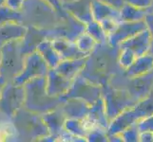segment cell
Wrapping results in <instances>:
<instances>
[{"label":"cell","instance_id":"cell-1","mask_svg":"<svg viewBox=\"0 0 153 142\" xmlns=\"http://www.w3.org/2000/svg\"><path fill=\"white\" fill-rule=\"evenodd\" d=\"M46 76L30 79L24 85V108L36 114H45L57 109L62 104L61 97H51L47 93Z\"/></svg>","mask_w":153,"mask_h":142},{"label":"cell","instance_id":"cell-2","mask_svg":"<svg viewBox=\"0 0 153 142\" xmlns=\"http://www.w3.org/2000/svg\"><path fill=\"white\" fill-rule=\"evenodd\" d=\"M20 12L23 17L22 24L26 27L33 26L49 29L54 28L61 21V16L54 8L44 0H24Z\"/></svg>","mask_w":153,"mask_h":142},{"label":"cell","instance_id":"cell-3","mask_svg":"<svg viewBox=\"0 0 153 142\" xmlns=\"http://www.w3.org/2000/svg\"><path fill=\"white\" fill-rule=\"evenodd\" d=\"M22 39L10 40L0 46V75L7 82L12 81L23 70L25 57L21 52Z\"/></svg>","mask_w":153,"mask_h":142},{"label":"cell","instance_id":"cell-4","mask_svg":"<svg viewBox=\"0 0 153 142\" xmlns=\"http://www.w3.org/2000/svg\"><path fill=\"white\" fill-rule=\"evenodd\" d=\"M33 113L22 107L14 116V125L18 133H23L30 139L46 138L50 135L48 127L42 119V116Z\"/></svg>","mask_w":153,"mask_h":142},{"label":"cell","instance_id":"cell-5","mask_svg":"<svg viewBox=\"0 0 153 142\" xmlns=\"http://www.w3.org/2000/svg\"><path fill=\"white\" fill-rule=\"evenodd\" d=\"M24 85H16L12 81L6 82L0 92V111L9 118H13L24 106Z\"/></svg>","mask_w":153,"mask_h":142},{"label":"cell","instance_id":"cell-6","mask_svg":"<svg viewBox=\"0 0 153 142\" xmlns=\"http://www.w3.org/2000/svg\"><path fill=\"white\" fill-rule=\"evenodd\" d=\"M102 96V88L96 83L88 81L87 78L78 74L68 90V92L61 99H79L82 101H85L88 104H93L97 99Z\"/></svg>","mask_w":153,"mask_h":142},{"label":"cell","instance_id":"cell-7","mask_svg":"<svg viewBox=\"0 0 153 142\" xmlns=\"http://www.w3.org/2000/svg\"><path fill=\"white\" fill-rule=\"evenodd\" d=\"M102 97L105 103V113L109 121L125 110L132 108L137 102L126 90L108 88Z\"/></svg>","mask_w":153,"mask_h":142},{"label":"cell","instance_id":"cell-8","mask_svg":"<svg viewBox=\"0 0 153 142\" xmlns=\"http://www.w3.org/2000/svg\"><path fill=\"white\" fill-rule=\"evenodd\" d=\"M50 66L43 59L40 53L35 50L25 57L23 70L14 77L12 82L16 85H24L30 79L47 76Z\"/></svg>","mask_w":153,"mask_h":142},{"label":"cell","instance_id":"cell-9","mask_svg":"<svg viewBox=\"0 0 153 142\" xmlns=\"http://www.w3.org/2000/svg\"><path fill=\"white\" fill-rule=\"evenodd\" d=\"M146 29V25L144 20L137 21V22L120 21L117 29L108 36V44L111 47H118L124 41L133 37L134 35Z\"/></svg>","mask_w":153,"mask_h":142},{"label":"cell","instance_id":"cell-10","mask_svg":"<svg viewBox=\"0 0 153 142\" xmlns=\"http://www.w3.org/2000/svg\"><path fill=\"white\" fill-rule=\"evenodd\" d=\"M128 93L136 102L143 99L153 90V71L145 75L129 79Z\"/></svg>","mask_w":153,"mask_h":142},{"label":"cell","instance_id":"cell-11","mask_svg":"<svg viewBox=\"0 0 153 142\" xmlns=\"http://www.w3.org/2000/svg\"><path fill=\"white\" fill-rule=\"evenodd\" d=\"M47 78V93L51 97H63L70 89L72 80L60 75L54 68H50Z\"/></svg>","mask_w":153,"mask_h":142},{"label":"cell","instance_id":"cell-12","mask_svg":"<svg viewBox=\"0 0 153 142\" xmlns=\"http://www.w3.org/2000/svg\"><path fill=\"white\" fill-rule=\"evenodd\" d=\"M45 39H47V29L28 26L27 31L21 42V52L23 56L26 57L35 51L38 45Z\"/></svg>","mask_w":153,"mask_h":142},{"label":"cell","instance_id":"cell-13","mask_svg":"<svg viewBox=\"0 0 153 142\" xmlns=\"http://www.w3.org/2000/svg\"><path fill=\"white\" fill-rule=\"evenodd\" d=\"M151 40L152 38L150 36L149 31L146 29L144 30H142L141 32L134 35L133 37L124 41L123 43H121L119 45L118 47H119V49H129L134 52L137 57H138L149 52Z\"/></svg>","mask_w":153,"mask_h":142},{"label":"cell","instance_id":"cell-14","mask_svg":"<svg viewBox=\"0 0 153 142\" xmlns=\"http://www.w3.org/2000/svg\"><path fill=\"white\" fill-rule=\"evenodd\" d=\"M63 8L73 17L85 24H88L93 20L91 0H74L71 2H63Z\"/></svg>","mask_w":153,"mask_h":142},{"label":"cell","instance_id":"cell-15","mask_svg":"<svg viewBox=\"0 0 153 142\" xmlns=\"http://www.w3.org/2000/svg\"><path fill=\"white\" fill-rule=\"evenodd\" d=\"M138 121V118L135 111L132 108L126 109L122 112L117 117H115L112 120H110L107 129L108 135H119L126 130L130 125H132Z\"/></svg>","mask_w":153,"mask_h":142},{"label":"cell","instance_id":"cell-16","mask_svg":"<svg viewBox=\"0 0 153 142\" xmlns=\"http://www.w3.org/2000/svg\"><path fill=\"white\" fill-rule=\"evenodd\" d=\"M52 46L57 53L60 55L61 60H72V59H80V58L88 57L91 54L85 53L78 49L74 42L68 41L62 38L52 39Z\"/></svg>","mask_w":153,"mask_h":142},{"label":"cell","instance_id":"cell-17","mask_svg":"<svg viewBox=\"0 0 153 142\" xmlns=\"http://www.w3.org/2000/svg\"><path fill=\"white\" fill-rule=\"evenodd\" d=\"M63 103L64 105L61 110L67 118L83 119L88 116L91 106L85 101L73 98L64 99Z\"/></svg>","mask_w":153,"mask_h":142},{"label":"cell","instance_id":"cell-18","mask_svg":"<svg viewBox=\"0 0 153 142\" xmlns=\"http://www.w3.org/2000/svg\"><path fill=\"white\" fill-rule=\"evenodd\" d=\"M88 56L80 59H72V60H62L58 64L54 69L59 73L60 75L64 76L68 80H74V78L80 74V72L84 69Z\"/></svg>","mask_w":153,"mask_h":142},{"label":"cell","instance_id":"cell-19","mask_svg":"<svg viewBox=\"0 0 153 142\" xmlns=\"http://www.w3.org/2000/svg\"><path fill=\"white\" fill-rule=\"evenodd\" d=\"M151 71H153V57L147 52L136 58L132 65L125 70V75L128 79H132Z\"/></svg>","mask_w":153,"mask_h":142},{"label":"cell","instance_id":"cell-20","mask_svg":"<svg viewBox=\"0 0 153 142\" xmlns=\"http://www.w3.org/2000/svg\"><path fill=\"white\" fill-rule=\"evenodd\" d=\"M42 119L48 127L50 135L54 138H58L61 135L62 130H64V122L66 120L65 115L63 114L62 110H52L48 113L42 115Z\"/></svg>","mask_w":153,"mask_h":142},{"label":"cell","instance_id":"cell-21","mask_svg":"<svg viewBox=\"0 0 153 142\" xmlns=\"http://www.w3.org/2000/svg\"><path fill=\"white\" fill-rule=\"evenodd\" d=\"M27 31V27L20 23H6L0 26V46L15 39H22Z\"/></svg>","mask_w":153,"mask_h":142},{"label":"cell","instance_id":"cell-22","mask_svg":"<svg viewBox=\"0 0 153 142\" xmlns=\"http://www.w3.org/2000/svg\"><path fill=\"white\" fill-rule=\"evenodd\" d=\"M91 13L93 20L97 22L108 19V18H116L120 17V10L111 7L110 5L104 3L100 0H91Z\"/></svg>","mask_w":153,"mask_h":142},{"label":"cell","instance_id":"cell-23","mask_svg":"<svg viewBox=\"0 0 153 142\" xmlns=\"http://www.w3.org/2000/svg\"><path fill=\"white\" fill-rule=\"evenodd\" d=\"M88 117L91 118L99 127H101L105 130L108 129L109 120L108 118L107 113H105V103H104V99L102 96L93 104H91L89 112L88 114Z\"/></svg>","mask_w":153,"mask_h":142},{"label":"cell","instance_id":"cell-24","mask_svg":"<svg viewBox=\"0 0 153 142\" xmlns=\"http://www.w3.org/2000/svg\"><path fill=\"white\" fill-rule=\"evenodd\" d=\"M36 50L43 57V59L46 61L50 68H54L62 61L60 55L57 53V51L52 46L51 39H45L44 41H42L38 45Z\"/></svg>","mask_w":153,"mask_h":142},{"label":"cell","instance_id":"cell-25","mask_svg":"<svg viewBox=\"0 0 153 142\" xmlns=\"http://www.w3.org/2000/svg\"><path fill=\"white\" fill-rule=\"evenodd\" d=\"M147 13L146 10L139 9L134 7L128 3H125L124 6L120 10V21H126V22H137L143 21L146 14Z\"/></svg>","mask_w":153,"mask_h":142},{"label":"cell","instance_id":"cell-26","mask_svg":"<svg viewBox=\"0 0 153 142\" xmlns=\"http://www.w3.org/2000/svg\"><path fill=\"white\" fill-rule=\"evenodd\" d=\"M138 120L153 115V90L141 101L137 102L133 106Z\"/></svg>","mask_w":153,"mask_h":142},{"label":"cell","instance_id":"cell-27","mask_svg":"<svg viewBox=\"0 0 153 142\" xmlns=\"http://www.w3.org/2000/svg\"><path fill=\"white\" fill-rule=\"evenodd\" d=\"M22 13L18 10H13L7 5L0 6V26L6 23H20L22 24Z\"/></svg>","mask_w":153,"mask_h":142},{"label":"cell","instance_id":"cell-28","mask_svg":"<svg viewBox=\"0 0 153 142\" xmlns=\"http://www.w3.org/2000/svg\"><path fill=\"white\" fill-rule=\"evenodd\" d=\"M86 32L91 35L98 45H103L108 42V35L104 31L101 24L95 20H92L86 25Z\"/></svg>","mask_w":153,"mask_h":142},{"label":"cell","instance_id":"cell-29","mask_svg":"<svg viewBox=\"0 0 153 142\" xmlns=\"http://www.w3.org/2000/svg\"><path fill=\"white\" fill-rule=\"evenodd\" d=\"M74 43L76 44L79 49L88 54H91L98 46L96 41L91 35H88L86 31L78 36L76 40L74 41Z\"/></svg>","mask_w":153,"mask_h":142},{"label":"cell","instance_id":"cell-30","mask_svg":"<svg viewBox=\"0 0 153 142\" xmlns=\"http://www.w3.org/2000/svg\"><path fill=\"white\" fill-rule=\"evenodd\" d=\"M137 58L136 54L129 49H120V53L118 57L119 65L126 70L128 68Z\"/></svg>","mask_w":153,"mask_h":142},{"label":"cell","instance_id":"cell-31","mask_svg":"<svg viewBox=\"0 0 153 142\" xmlns=\"http://www.w3.org/2000/svg\"><path fill=\"white\" fill-rule=\"evenodd\" d=\"M122 138V140L125 142H139V135L140 132L137 128L136 123L130 125L126 130H124L122 133L119 134Z\"/></svg>","mask_w":153,"mask_h":142},{"label":"cell","instance_id":"cell-32","mask_svg":"<svg viewBox=\"0 0 153 142\" xmlns=\"http://www.w3.org/2000/svg\"><path fill=\"white\" fill-rule=\"evenodd\" d=\"M18 132L15 125L12 122H4L0 125V141H7L13 138Z\"/></svg>","mask_w":153,"mask_h":142},{"label":"cell","instance_id":"cell-33","mask_svg":"<svg viewBox=\"0 0 153 142\" xmlns=\"http://www.w3.org/2000/svg\"><path fill=\"white\" fill-rule=\"evenodd\" d=\"M139 132H151L153 133V115L139 119L136 122Z\"/></svg>","mask_w":153,"mask_h":142},{"label":"cell","instance_id":"cell-34","mask_svg":"<svg viewBox=\"0 0 153 142\" xmlns=\"http://www.w3.org/2000/svg\"><path fill=\"white\" fill-rule=\"evenodd\" d=\"M120 20L119 19H116V18H108V19H105L101 22H99L101 24L102 28L104 29V31L105 32L108 36L109 34H111L113 31L117 29L118 25H119Z\"/></svg>","mask_w":153,"mask_h":142},{"label":"cell","instance_id":"cell-35","mask_svg":"<svg viewBox=\"0 0 153 142\" xmlns=\"http://www.w3.org/2000/svg\"><path fill=\"white\" fill-rule=\"evenodd\" d=\"M44 1L48 2L52 8H54V10L58 13V14L60 15L61 18L67 14L68 12L65 10L64 8H63V2L61 1V0H44Z\"/></svg>","mask_w":153,"mask_h":142},{"label":"cell","instance_id":"cell-36","mask_svg":"<svg viewBox=\"0 0 153 142\" xmlns=\"http://www.w3.org/2000/svg\"><path fill=\"white\" fill-rule=\"evenodd\" d=\"M125 2L139 9L147 10L151 6L153 0H125Z\"/></svg>","mask_w":153,"mask_h":142},{"label":"cell","instance_id":"cell-37","mask_svg":"<svg viewBox=\"0 0 153 142\" xmlns=\"http://www.w3.org/2000/svg\"><path fill=\"white\" fill-rule=\"evenodd\" d=\"M145 23L146 25V29L149 31L151 38L153 39V12L147 13L145 16Z\"/></svg>","mask_w":153,"mask_h":142},{"label":"cell","instance_id":"cell-38","mask_svg":"<svg viewBox=\"0 0 153 142\" xmlns=\"http://www.w3.org/2000/svg\"><path fill=\"white\" fill-rule=\"evenodd\" d=\"M23 2H24V0H6L4 4L7 5L8 7L12 8L13 10L20 12L21 8H22Z\"/></svg>","mask_w":153,"mask_h":142},{"label":"cell","instance_id":"cell-39","mask_svg":"<svg viewBox=\"0 0 153 142\" xmlns=\"http://www.w3.org/2000/svg\"><path fill=\"white\" fill-rule=\"evenodd\" d=\"M100 1H102L104 3H107L108 5H110L111 7L117 9V10H121V8H122L124 6V4L126 3L125 0H100Z\"/></svg>","mask_w":153,"mask_h":142},{"label":"cell","instance_id":"cell-40","mask_svg":"<svg viewBox=\"0 0 153 142\" xmlns=\"http://www.w3.org/2000/svg\"><path fill=\"white\" fill-rule=\"evenodd\" d=\"M140 142H153V133L151 132H140Z\"/></svg>","mask_w":153,"mask_h":142},{"label":"cell","instance_id":"cell-41","mask_svg":"<svg viewBox=\"0 0 153 142\" xmlns=\"http://www.w3.org/2000/svg\"><path fill=\"white\" fill-rule=\"evenodd\" d=\"M6 80H5V79L0 75V92H1V90H2V88H3V86H4V85L5 83H6Z\"/></svg>","mask_w":153,"mask_h":142},{"label":"cell","instance_id":"cell-42","mask_svg":"<svg viewBox=\"0 0 153 142\" xmlns=\"http://www.w3.org/2000/svg\"><path fill=\"white\" fill-rule=\"evenodd\" d=\"M149 53L153 57V39L151 40V43H150V46H149Z\"/></svg>","mask_w":153,"mask_h":142},{"label":"cell","instance_id":"cell-43","mask_svg":"<svg viewBox=\"0 0 153 142\" xmlns=\"http://www.w3.org/2000/svg\"><path fill=\"white\" fill-rule=\"evenodd\" d=\"M146 12H147V13H152V12H153V2H152V4H151V6L146 10Z\"/></svg>","mask_w":153,"mask_h":142},{"label":"cell","instance_id":"cell-44","mask_svg":"<svg viewBox=\"0 0 153 142\" xmlns=\"http://www.w3.org/2000/svg\"><path fill=\"white\" fill-rule=\"evenodd\" d=\"M5 1H6V0H0V6H1V5H3L5 3Z\"/></svg>","mask_w":153,"mask_h":142},{"label":"cell","instance_id":"cell-45","mask_svg":"<svg viewBox=\"0 0 153 142\" xmlns=\"http://www.w3.org/2000/svg\"><path fill=\"white\" fill-rule=\"evenodd\" d=\"M0 61H1V52H0Z\"/></svg>","mask_w":153,"mask_h":142}]
</instances>
